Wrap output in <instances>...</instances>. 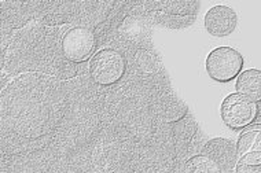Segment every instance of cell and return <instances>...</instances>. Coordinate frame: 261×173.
Instances as JSON below:
<instances>
[{
  "label": "cell",
  "mask_w": 261,
  "mask_h": 173,
  "mask_svg": "<svg viewBox=\"0 0 261 173\" xmlns=\"http://www.w3.org/2000/svg\"><path fill=\"white\" fill-rule=\"evenodd\" d=\"M237 90L250 100H261V70L249 69L237 80Z\"/></svg>",
  "instance_id": "7"
},
{
  "label": "cell",
  "mask_w": 261,
  "mask_h": 173,
  "mask_svg": "<svg viewBox=\"0 0 261 173\" xmlns=\"http://www.w3.org/2000/svg\"><path fill=\"white\" fill-rule=\"evenodd\" d=\"M225 173H231V172H230V170H227V172H225Z\"/></svg>",
  "instance_id": "10"
},
{
  "label": "cell",
  "mask_w": 261,
  "mask_h": 173,
  "mask_svg": "<svg viewBox=\"0 0 261 173\" xmlns=\"http://www.w3.org/2000/svg\"><path fill=\"white\" fill-rule=\"evenodd\" d=\"M237 173H261V162L241 161L237 166Z\"/></svg>",
  "instance_id": "9"
},
{
  "label": "cell",
  "mask_w": 261,
  "mask_h": 173,
  "mask_svg": "<svg viewBox=\"0 0 261 173\" xmlns=\"http://www.w3.org/2000/svg\"><path fill=\"white\" fill-rule=\"evenodd\" d=\"M94 33L87 27H73L62 39L63 55L72 62L86 61L94 51Z\"/></svg>",
  "instance_id": "4"
},
{
  "label": "cell",
  "mask_w": 261,
  "mask_h": 173,
  "mask_svg": "<svg viewBox=\"0 0 261 173\" xmlns=\"http://www.w3.org/2000/svg\"><path fill=\"white\" fill-rule=\"evenodd\" d=\"M238 154L242 161L261 162V127H253L241 135Z\"/></svg>",
  "instance_id": "6"
},
{
  "label": "cell",
  "mask_w": 261,
  "mask_h": 173,
  "mask_svg": "<svg viewBox=\"0 0 261 173\" xmlns=\"http://www.w3.org/2000/svg\"><path fill=\"white\" fill-rule=\"evenodd\" d=\"M125 72V62L114 50H102L95 55L90 64L91 77L100 85L117 82Z\"/></svg>",
  "instance_id": "2"
},
{
  "label": "cell",
  "mask_w": 261,
  "mask_h": 173,
  "mask_svg": "<svg viewBox=\"0 0 261 173\" xmlns=\"http://www.w3.org/2000/svg\"><path fill=\"white\" fill-rule=\"evenodd\" d=\"M243 66L242 55L230 47H219L206 58V72L215 81L227 82L235 78Z\"/></svg>",
  "instance_id": "1"
},
{
  "label": "cell",
  "mask_w": 261,
  "mask_h": 173,
  "mask_svg": "<svg viewBox=\"0 0 261 173\" xmlns=\"http://www.w3.org/2000/svg\"><path fill=\"white\" fill-rule=\"evenodd\" d=\"M257 116L254 102L239 94L227 96L221 105V119L230 128L239 129L249 125Z\"/></svg>",
  "instance_id": "3"
},
{
  "label": "cell",
  "mask_w": 261,
  "mask_h": 173,
  "mask_svg": "<svg viewBox=\"0 0 261 173\" xmlns=\"http://www.w3.org/2000/svg\"><path fill=\"white\" fill-rule=\"evenodd\" d=\"M237 23H238L237 13L227 6L212 7L205 15V27L212 36H228L235 31Z\"/></svg>",
  "instance_id": "5"
},
{
  "label": "cell",
  "mask_w": 261,
  "mask_h": 173,
  "mask_svg": "<svg viewBox=\"0 0 261 173\" xmlns=\"http://www.w3.org/2000/svg\"><path fill=\"white\" fill-rule=\"evenodd\" d=\"M183 173H221L220 166L206 155H197L187 161Z\"/></svg>",
  "instance_id": "8"
}]
</instances>
